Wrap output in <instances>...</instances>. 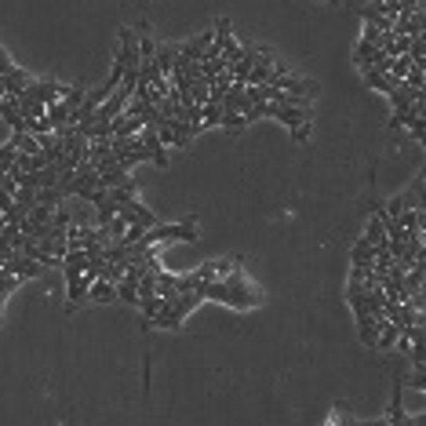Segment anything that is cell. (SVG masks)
<instances>
[{"label": "cell", "mask_w": 426, "mask_h": 426, "mask_svg": "<svg viewBox=\"0 0 426 426\" xmlns=\"http://www.w3.org/2000/svg\"><path fill=\"white\" fill-rule=\"evenodd\" d=\"M197 237H201L197 219H182V223H154L139 241L142 244H157V241H197Z\"/></svg>", "instance_id": "6da1fadb"}, {"label": "cell", "mask_w": 426, "mask_h": 426, "mask_svg": "<svg viewBox=\"0 0 426 426\" xmlns=\"http://www.w3.org/2000/svg\"><path fill=\"white\" fill-rule=\"evenodd\" d=\"M175 51H179V44H157V48H154V66H157V73H161V77H172Z\"/></svg>", "instance_id": "52a82bcc"}, {"label": "cell", "mask_w": 426, "mask_h": 426, "mask_svg": "<svg viewBox=\"0 0 426 426\" xmlns=\"http://www.w3.org/2000/svg\"><path fill=\"white\" fill-rule=\"evenodd\" d=\"M375 332H379V317L375 313H357V335L365 346H375Z\"/></svg>", "instance_id": "8fae6325"}, {"label": "cell", "mask_w": 426, "mask_h": 426, "mask_svg": "<svg viewBox=\"0 0 426 426\" xmlns=\"http://www.w3.org/2000/svg\"><path fill=\"white\" fill-rule=\"evenodd\" d=\"M382 219H387V215H382V208H379L375 215H372V223H368V230H365V237H368L375 248H387V230H382Z\"/></svg>", "instance_id": "5bb4252c"}, {"label": "cell", "mask_w": 426, "mask_h": 426, "mask_svg": "<svg viewBox=\"0 0 426 426\" xmlns=\"http://www.w3.org/2000/svg\"><path fill=\"white\" fill-rule=\"evenodd\" d=\"M292 139H295V142H306V139H310V124H299V127H292Z\"/></svg>", "instance_id": "ffe728a7"}, {"label": "cell", "mask_w": 426, "mask_h": 426, "mask_svg": "<svg viewBox=\"0 0 426 426\" xmlns=\"http://www.w3.org/2000/svg\"><path fill=\"white\" fill-rule=\"evenodd\" d=\"M226 281V306H233V310H251V306H259L263 303V295L259 292H251L248 284H244V273H241V266L233 270L230 277H223Z\"/></svg>", "instance_id": "7a4b0ae2"}, {"label": "cell", "mask_w": 426, "mask_h": 426, "mask_svg": "<svg viewBox=\"0 0 426 426\" xmlns=\"http://www.w3.org/2000/svg\"><path fill=\"white\" fill-rule=\"evenodd\" d=\"M422 102H426V99H415V102H408V106H401V110H394V117H390L394 127H408V135L419 139V142H422V135H426V124H422L426 106H422Z\"/></svg>", "instance_id": "3957f363"}, {"label": "cell", "mask_w": 426, "mask_h": 426, "mask_svg": "<svg viewBox=\"0 0 426 426\" xmlns=\"http://www.w3.org/2000/svg\"><path fill=\"white\" fill-rule=\"evenodd\" d=\"M117 208L124 211L127 219H139V223H146V226H154V223H157V215H154V211L146 208V204H139V197H132V201H124V204H117Z\"/></svg>", "instance_id": "30bf717a"}, {"label": "cell", "mask_w": 426, "mask_h": 426, "mask_svg": "<svg viewBox=\"0 0 426 426\" xmlns=\"http://www.w3.org/2000/svg\"><path fill=\"white\" fill-rule=\"evenodd\" d=\"M412 58V66H422L426 70V37L419 33V37H412V44H408V51H404Z\"/></svg>", "instance_id": "2e32d148"}, {"label": "cell", "mask_w": 426, "mask_h": 426, "mask_svg": "<svg viewBox=\"0 0 426 426\" xmlns=\"http://www.w3.org/2000/svg\"><path fill=\"white\" fill-rule=\"evenodd\" d=\"M350 259H353V266H372L375 263V244L361 233L357 237V244H353V251H350Z\"/></svg>", "instance_id": "7c38bea8"}, {"label": "cell", "mask_w": 426, "mask_h": 426, "mask_svg": "<svg viewBox=\"0 0 426 426\" xmlns=\"http://www.w3.org/2000/svg\"><path fill=\"white\" fill-rule=\"evenodd\" d=\"M117 299L127 303V306L139 303V281H135V277H120V281H117Z\"/></svg>", "instance_id": "9a60e30c"}, {"label": "cell", "mask_w": 426, "mask_h": 426, "mask_svg": "<svg viewBox=\"0 0 426 426\" xmlns=\"http://www.w3.org/2000/svg\"><path fill=\"white\" fill-rule=\"evenodd\" d=\"M404 208H422V172H419V179H415L408 189H404L401 197H394L387 208H382V215H387V219H397Z\"/></svg>", "instance_id": "277c9868"}, {"label": "cell", "mask_w": 426, "mask_h": 426, "mask_svg": "<svg viewBox=\"0 0 426 426\" xmlns=\"http://www.w3.org/2000/svg\"><path fill=\"white\" fill-rule=\"evenodd\" d=\"M117 299V284L113 281H102V277H95L92 288H88V303H113Z\"/></svg>", "instance_id": "9c48e42d"}, {"label": "cell", "mask_w": 426, "mask_h": 426, "mask_svg": "<svg viewBox=\"0 0 426 426\" xmlns=\"http://www.w3.org/2000/svg\"><path fill=\"white\" fill-rule=\"evenodd\" d=\"M208 44H211V30L201 33V37H194V40H186V44H179V55H182L186 62H201V55H204Z\"/></svg>", "instance_id": "ba28073f"}, {"label": "cell", "mask_w": 426, "mask_h": 426, "mask_svg": "<svg viewBox=\"0 0 426 426\" xmlns=\"http://www.w3.org/2000/svg\"><path fill=\"white\" fill-rule=\"evenodd\" d=\"M15 154H18V150H15V146H11V142H8V146H0V172H8V168H11V161H15Z\"/></svg>", "instance_id": "d6986e66"}, {"label": "cell", "mask_w": 426, "mask_h": 426, "mask_svg": "<svg viewBox=\"0 0 426 426\" xmlns=\"http://www.w3.org/2000/svg\"><path fill=\"white\" fill-rule=\"evenodd\" d=\"M135 306L142 310V317H146V321H150V317H154V313H157V310L164 306V299H161V295H150V299H139Z\"/></svg>", "instance_id": "e0dca14e"}, {"label": "cell", "mask_w": 426, "mask_h": 426, "mask_svg": "<svg viewBox=\"0 0 426 426\" xmlns=\"http://www.w3.org/2000/svg\"><path fill=\"white\" fill-rule=\"evenodd\" d=\"M412 387H415V390H422V387H426V375H422V368H415V375H412Z\"/></svg>", "instance_id": "44dd1931"}, {"label": "cell", "mask_w": 426, "mask_h": 426, "mask_svg": "<svg viewBox=\"0 0 426 426\" xmlns=\"http://www.w3.org/2000/svg\"><path fill=\"white\" fill-rule=\"evenodd\" d=\"M397 335H401V325L387 321V317H379V332H375V346L379 350H390L397 343Z\"/></svg>", "instance_id": "4fadbf2b"}, {"label": "cell", "mask_w": 426, "mask_h": 426, "mask_svg": "<svg viewBox=\"0 0 426 426\" xmlns=\"http://www.w3.org/2000/svg\"><path fill=\"white\" fill-rule=\"evenodd\" d=\"M361 80L368 84V88H375V92H382V95H390L394 88H397V77H390L387 70H375V66H368V70H361Z\"/></svg>", "instance_id": "8992f818"}, {"label": "cell", "mask_w": 426, "mask_h": 426, "mask_svg": "<svg viewBox=\"0 0 426 426\" xmlns=\"http://www.w3.org/2000/svg\"><path fill=\"white\" fill-rule=\"evenodd\" d=\"M4 266L18 277V281H33V277H40V270H44V263L30 259V255H23V251H11L4 259Z\"/></svg>", "instance_id": "5b68a950"}, {"label": "cell", "mask_w": 426, "mask_h": 426, "mask_svg": "<svg viewBox=\"0 0 426 426\" xmlns=\"http://www.w3.org/2000/svg\"><path fill=\"white\" fill-rule=\"evenodd\" d=\"M401 80H404V84H412V88H422V84H426V70H422V66H412Z\"/></svg>", "instance_id": "ac0fdd59"}]
</instances>
